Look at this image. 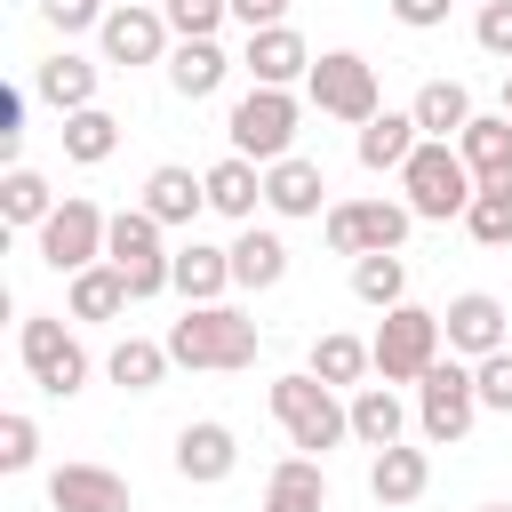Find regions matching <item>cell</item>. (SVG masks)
<instances>
[{"label":"cell","mask_w":512,"mask_h":512,"mask_svg":"<svg viewBox=\"0 0 512 512\" xmlns=\"http://www.w3.org/2000/svg\"><path fill=\"white\" fill-rule=\"evenodd\" d=\"M176 368H248L256 360V320L232 304H184V320L160 336Z\"/></svg>","instance_id":"cell-1"},{"label":"cell","mask_w":512,"mask_h":512,"mask_svg":"<svg viewBox=\"0 0 512 512\" xmlns=\"http://www.w3.org/2000/svg\"><path fill=\"white\" fill-rule=\"evenodd\" d=\"M272 416H280V432H288L304 456H328L336 440H352V408H344L336 384H320L312 368H304V376H272Z\"/></svg>","instance_id":"cell-2"},{"label":"cell","mask_w":512,"mask_h":512,"mask_svg":"<svg viewBox=\"0 0 512 512\" xmlns=\"http://www.w3.org/2000/svg\"><path fill=\"white\" fill-rule=\"evenodd\" d=\"M400 192H408V216H424V224H448V216H464L472 208V168H464V152L456 144H416V160L400 168Z\"/></svg>","instance_id":"cell-3"},{"label":"cell","mask_w":512,"mask_h":512,"mask_svg":"<svg viewBox=\"0 0 512 512\" xmlns=\"http://www.w3.org/2000/svg\"><path fill=\"white\" fill-rule=\"evenodd\" d=\"M440 312H424V304H392L384 320H376V336H368V352H376V384H424V368L440 360Z\"/></svg>","instance_id":"cell-4"},{"label":"cell","mask_w":512,"mask_h":512,"mask_svg":"<svg viewBox=\"0 0 512 512\" xmlns=\"http://www.w3.org/2000/svg\"><path fill=\"white\" fill-rule=\"evenodd\" d=\"M296 120H304V104H296L288 88H248V96L232 104L224 136H232V152H240V160L272 168V160H288V152H296Z\"/></svg>","instance_id":"cell-5"},{"label":"cell","mask_w":512,"mask_h":512,"mask_svg":"<svg viewBox=\"0 0 512 512\" xmlns=\"http://www.w3.org/2000/svg\"><path fill=\"white\" fill-rule=\"evenodd\" d=\"M16 352H24V368H32V384H40L48 400H72V392L88 384V352H80V336H72L56 312H24Z\"/></svg>","instance_id":"cell-6"},{"label":"cell","mask_w":512,"mask_h":512,"mask_svg":"<svg viewBox=\"0 0 512 512\" xmlns=\"http://www.w3.org/2000/svg\"><path fill=\"white\" fill-rule=\"evenodd\" d=\"M480 416V384H472V360H432L424 384H416V424L432 448H456Z\"/></svg>","instance_id":"cell-7"},{"label":"cell","mask_w":512,"mask_h":512,"mask_svg":"<svg viewBox=\"0 0 512 512\" xmlns=\"http://www.w3.org/2000/svg\"><path fill=\"white\" fill-rule=\"evenodd\" d=\"M104 240H112V216L88 200V192H64V208L40 224V264L48 272H88V264H104Z\"/></svg>","instance_id":"cell-8"},{"label":"cell","mask_w":512,"mask_h":512,"mask_svg":"<svg viewBox=\"0 0 512 512\" xmlns=\"http://www.w3.org/2000/svg\"><path fill=\"white\" fill-rule=\"evenodd\" d=\"M104 264H120V280H128V296H136V304H144V296H160V288L176 280V248H160V224H152L144 208H120V216H112Z\"/></svg>","instance_id":"cell-9"},{"label":"cell","mask_w":512,"mask_h":512,"mask_svg":"<svg viewBox=\"0 0 512 512\" xmlns=\"http://www.w3.org/2000/svg\"><path fill=\"white\" fill-rule=\"evenodd\" d=\"M408 200H336L328 208V248L336 256H400V240H408Z\"/></svg>","instance_id":"cell-10"},{"label":"cell","mask_w":512,"mask_h":512,"mask_svg":"<svg viewBox=\"0 0 512 512\" xmlns=\"http://www.w3.org/2000/svg\"><path fill=\"white\" fill-rule=\"evenodd\" d=\"M312 104L328 112V120H352V128H368L376 112H384V96H376V64L368 56H352V48H328L320 64H312Z\"/></svg>","instance_id":"cell-11"},{"label":"cell","mask_w":512,"mask_h":512,"mask_svg":"<svg viewBox=\"0 0 512 512\" xmlns=\"http://www.w3.org/2000/svg\"><path fill=\"white\" fill-rule=\"evenodd\" d=\"M312 48H304V32L296 24H272V32H248V48H240V72L256 80V88H296V80H312Z\"/></svg>","instance_id":"cell-12"},{"label":"cell","mask_w":512,"mask_h":512,"mask_svg":"<svg viewBox=\"0 0 512 512\" xmlns=\"http://www.w3.org/2000/svg\"><path fill=\"white\" fill-rule=\"evenodd\" d=\"M440 336H448V352L488 360V352H504V304H496L488 288H464V296L440 312Z\"/></svg>","instance_id":"cell-13"},{"label":"cell","mask_w":512,"mask_h":512,"mask_svg":"<svg viewBox=\"0 0 512 512\" xmlns=\"http://www.w3.org/2000/svg\"><path fill=\"white\" fill-rule=\"evenodd\" d=\"M232 464H240V440H232V424L200 416V424H184V432H176V480H192V488H216V480H232Z\"/></svg>","instance_id":"cell-14"},{"label":"cell","mask_w":512,"mask_h":512,"mask_svg":"<svg viewBox=\"0 0 512 512\" xmlns=\"http://www.w3.org/2000/svg\"><path fill=\"white\" fill-rule=\"evenodd\" d=\"M48 504L56 512H128V480L112 464H56L48 472Z\"/></svg>","instance_id":"cell-15"},{"label":"cell","mask_w":512,"mask_h":512,"mask_svg":"<svg viewBox=\"0 0 512 512\" xmlns=\"http://www.w3.org/2000/svg\"><path fill=\"white\" fill-rule=\"evenodd\" d=\"M96 32H104V64H160L168 56V16L160 8H112Z\"/></svg>","instance_id":"cell-16"},{"label":"cell","mask_w":512,"mask_h":512,"mask_svg":"<svg viewBox=\"0 0 512 512\" xmlns=\"http://www.w3.org/2000/svg\"><path fill=\"white\" fill-rule=\"evenodd\" d=\"M320 200H328L320 160L288 152V160H272V168H264V208H272V216H320Z\"/></svg>","instance_id":"cell-17"},{"label":"cell","mask_w":512,"mask_h":512,"mask_svg":"<svg viewBox=\"0 0 512 512\" xmlns=\"http://www.w3.org/2000/svg\"><path fill=\"white\" fill-rule=\"evenodd\" d=\"M136 208H144L160 232H168V224H192V216L208 208V176H192V168H176V160H168V168H152V176H144V200H136Z\"/></svg>","instance_id":"cell-18"},{"label":"cell","mask_w":512,"mask_h":512,"mask_svg":"<svg viewBox=\"0 0 512 512\" xmlns=\"http://www.w3.org/2000/svg\"><path fill=\"white\" fill-rule=\"evenodd\" d=\"M424 488H432V456H424V448H408V440H400V448H376V464H368V496H376L384 512H392V504H416Z\"/></svg>","instance_id":"cell-19"},{"label":"cell","mask_w":512,"mask_h":512,"mask_svg":"<svg viewBox=\"0 0 512 512\" xmlns=\"http://www.w3.org/2000/svg\"><path fill=\"white\" fill-rule=\"evenodd\" d=\"M472 184H512V120L504 112H472V128L456 136Z\"/></svg>","instance_id":"cell-20"},{"label":"cell","mask_w":512,"mask_h":512,"mask_svg":"<svg viewBox=\"0 0 512 512\" xmlns=\"http://www.w3.org/2000/svg\"><path fill=\"white\" fill-rule=\"evenodd\" d=\"M184 304H224L232 288V248H208V240H184L176 248V280H168Z\"/></svg>","instance_id":"cell-21"},{"label":"cell","mask_w":512,"mask_h":512,"mask_svg":"<svg viewBox=\"0 0 512 512\" xmlns=\"http://www.w3.org/2000/svg\"><path fill=\"white\" fill-rule=\"evenodd\" d=\"M264 512H328V472L320 456H280L264 480Z\"/></svg>","instance_id":"cell-22"},{"label":"cell","mask_w":512,"mask_h":512,"mask_svg":"<svg viewBox=\"0 0 512 512\" xmlns=\"http://www.w3.org/2000/svg\"><path fill=\"white\" fill-rule=\"evenodd\" d=\"M416 144H424L416 112H376V120L360 128V168H376V176L392 168V176H400V168L416 160Z\"/></svg>","instance_id":"cell-23"},{"label":"cell","mask_w":512,"mask_h":512,"mask_svg":"<svg viewBox=\"0 0 512 512\" xmlns=\"http://www.w3.org/2000/svg\"><path fill=\"white\" fill-rule=\"evenodd\" d=\"M224 72H232V56H224L216 40H176V56H168V88H176L184 104L216 96V88H224Z\"/></svg>","instance_id":"cell-24"},{"label":"cell","mask_w":512,"mask_h":512,"mask_svg":"<svg viewBox=\"0 0 512 512\" xmlns=\"http://www.w3.org/2000/svg\"><path fill=\"white\" fill-rule=\"evenodd\" d=\"M408 112H416V128H424L432 144H448V136L472 128V88H464V80H424Z\"/></svg>","instance_id":"cell-25"},{"label":"cell","mask_w":512,"mask_h":512,"mask_svg":"<svg viewBox=\"0 0 512 512\" xmlns=\"http://www.w3.org/2000/svg\"><path fill=\"white\" fill-rule=\"evenodd\" d=\"M256 200H264V168H256V160H240V152H224V160L208 168V208H216V216H232V224H248V216H256Z\"/></svg>","instance_id":"cell-26"},{"label":"cell","mask_w":512,"mask_h":512,"mask_svg":"<svg viewBox=\"0 0 512 512\" xmlns=\"http://www.w3.org/2000/svg\"><path fill=\"white\" fill-rule=\"evenodd\" d=\"M32 88H40V96H48V104L72 120V112H88V104H96V64L64 48V56H48V64L32 72Z\"/></svg>","instance_id":"cell-27"},{"label":"cell","mask_w":512,"mask_h":512,"mask_svg":"<svg viewBox=\"0 0 512 512\" xmlns=\"http://www.w3.org/2000/svg\"><path fill=\"white\" fill-rule=\"evenodd\" d=\"M280 280H288V240L248 224L232 240V288H280Z\"/></svg>","instance_id":"cell-28"},{"label":"cell","mask_w":512,"mask_h":512,"mask_svg":"<svg viewBox=\"0 0 512 512\" xmlns=\"http://www.w3.org/2000/svg\"><path fill=\"white\" fill-rule=\"evenodd\" d=\"M400 424L408 416H400V392L392 384H360L352 392V440L360 448H400Z\"/></svg>","instance_id":"cell-29"},{"label":"cell","mask_w":512,"mask_h":512,"mask_svg":"<svg viewBox=\"0 0 512 512\" xmlns=\"http://www.w3.org/2000/svg\"><path fill=\"white\" fill-rule=\"evenodd\" d=\"M56 208H64V200L48 192V176H40V168H24V160H16V168L0 176V216H8V224H32V232H40Z\"/></svg>","instance_id":"cell-30"},{"label":"cell","mask_w":512,"mask_h":512,"mask_svg":"<svg viewBox=\"0 0 512 512\" xmlns=\"http://www.w3.org/2000/svg\"><path fill=\"white\" fill-rule=\"evenodd\" d=\"M136 296H128V280H120V264H88V272H72V320H120Z\"/></svg>","instance_id":"cell-31"},{"label":"cell","mask_w":512,"mask_h":512,"mask_svg":"<svg viewBox=\"0 0 512 512\" xmlns=\"http://www.w3.org/2000/svg\"><path fill=\"white\" fill-rule=\"evenodd\" d=\"M112 152H120V120H112L104 104H88V112H72V120H64V160L96 168V160H112Z\"/></svg>","instance_id":"cell-32"},{"label":"cell","mask_w":512,"mask_h":512,"mask_svg":"<svg viewBox=\"0 0 512 512\" xmlns=\"http://www.w3.org/2000/svg\"><path fill=\"white\" fill-rule=\"evenodd\" d=\"M368 368H376V352H368L360 336H344V328H328V336L312 344V376H320V384H352V392H360Z\"/></svg>","instance_id":"cell-33"},{"label":"cell","mask_w":512,"mask_h":512,"mask_svg":"<svg viewBox=\"0 0 512 512\" xmlns=\"http://www.w3.org/2000/svg\"><path fill=\"white\" fill-rule=\"evenodd\" d=\"M168 368H176V360H168V344H152V336L112 344V384H120V392H160Z\"/></svg>","instance_id":"cell-34"},{"label":"cell","mask_w":512,"mask_h":512,"mask_svg":"<svg viewBox=\"0 0 512 512\" xmlns=\"http://www.w3.org/2000/svg\"><path fill=\"white\" fill-rule=\"evenodd\" d=\"M352 296H360L368 312L408 304V264H400V256H360V264H352Z\"/></svg>","instance_id":"cell-35"},{"label":"cell","mask_w":512,"mask_h":512,"mask_svg":"<svg viewBox=\"0 0 512 512\" xmlns=\"http://www.w3.org/2000/svg\"><path fill=\"white\" fill-rule=\"evenodd\" d=\"M464 232H472L480 248H504V240H512V184H480L472 208H464Z\"/></svg>","instance_id":"cell-36"},{"label":"cell","mask_w":512,"mask_h":512,"mask_svg":"<svg viewBox=\"0 0 512 512\" xmlns=\"http://www.w3.org/2000/svg\"><path fill=\"white\" fill-rule=\"evenodd\" d=\"M160 16H168L176 40H216V24L232 16V0H160Z\"/></svg>","instance_id":"cell-37"},{"label":"cell","mask_w":512,"mask_h":512,"mask_svg":"<svg viewBox=\"0 0 512 512\" xmlns=\"http://www.w3.org/2000/svg\"><path fill=\"white\" fill-rule=\"evenodd\" d=\"M32 456H40V424L32 416H0V472H32Z\"/></svg>","instance_id":"cell-38"},{"label":"cell","mask_w":512,"mask_h":512,"mask_svg":"<svg viewBox=\"0 0 512 512\" xmlns=\"http://www.w3.org/2000/svg\"><path fill=\"white\" fill-rule=\"evenodd\" d=\"M472 384H480V408L512 416V344H504V352H488V360H472Z\"/></svg>","instance_id":"cell-39"},{"label":"cell","mask_w":512,"mask_h":512,"mask_svg":"<svg viewBox=\"0 0 512 512\" xmlns=\"http://www.w3.org/2000/svg\"><path fill=\"white\" fill-rule=\"evenodd\" d=\"M104 16H112V0H40V24L64 32V40L88 32V24H104Z\"/></svg>","instance_id":"cell-40"},{"label":"cell","mask_w":512,"mask_h":512,"mask_svg":"<svg viewBox=\"0 0 512 512\" xmlns=\"http://www.w3.org/2000/svg\"><path fill=\"white\" fill-rule=\"evenodd\" d=\"M472 40H480L488 56H512V0H480V16H472Z\"/></svg>","instance_id":"cell-41"},{"label":"cell","mask_w":512,"mask_h":512,"mask_svg":"<svg viewBox=\"0 0 512 512\" xmlns=\"http://www.w3.org/2000/svg\"><path fill=\"white\" fill-rule=\"evenodd\" d=\"M24 144V88H0V152Z\"/></svg>","instance_id":"cell-42"},{"label":"cell","mask_w":512,"mask_h":512,"mask_svg":"<svg viewBox=\"0 0 512 512\" xmlns=\"http://www.w3.org/2000/svg\"><path fill=\"white\" fill-rule=\"evenodd\" d=\"M392 16L408 32H432V24H448V0H392Z\"/></svg>","instance_id":"cell-43"},{"label":"cell","mask_w":512,"mask_h":512,"mask_svg":"<svg viewBox=\"0 0 512 512\" xmlns=\"http://www.w3.org/2000/svg\"><path fill=\"white\" fill-rule=\"evenodd\" d=\"M232 16L248 32H272V24H288V0H232Z\"/></svg>","instance_id":"cell-44"},{"label":"cell","mask_w":512,"mask_h":512,"mask_svg":"<svg viewBox=\"0 0 512 512\" xmlns=\"http://www.w3.org/2000/svg\"><path fill=\"white\" fill-rule=\"evenodd\" d=\"M504 120H512V80H504Z\"/></svg>","instance_id":"cell-45"},{"label":"cell","mask_w":512,"mask_h":512,"mask_svg":"<svg viewBox=\"0 0 512 512\" xmlns=\"http://www.w3.org/2000/svg\"><path fill=\"white\" fill-rule=\"evenodd\" d=\"M112 8H144V0H112Z\"/></svg>","instance_id":"cell-46"},{"label":"cell","mask_w":512,"mask_h":512,"mask_svg":"<svg viewBox=\"0 0 512 512\" xmlns=\"http://www.w3.org/2000/svg\"><path fill=\"white\" fill-rule=\"evenodd\" d=\"M480 512H512V504H480Z\"/></svg>","instance_id":"cell-47"}]
</instances>
